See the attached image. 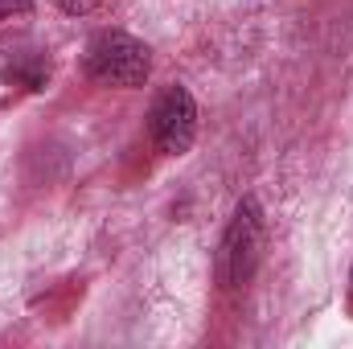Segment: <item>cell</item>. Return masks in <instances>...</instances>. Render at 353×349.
I'll return each mask as SVG.
<instances>
[{
  "label": "cell",
  "mask_w": 353,
  "mask_h": 349,
  "mask_svg": "<svg viewBox=\"0 0 353 349\" xmlns=\"http://www.w3.org/2000/svg\"><path fill=\"white\" fill-rule=\"evenodd\" d=\"M87 74L103 87H144L152 74V54L140 37L119 33V29H103L87 46Z\"/></svg>",
  "instance_id": "obj_1"
},
{
  "label": "cell",
  "mask_w": 353,
  "mask_h": 349,
  "mask_svg": "<svg viewBox=\"0 0 353 349\" xmlns=\"http://www.w3.org/2000/svg\"><path fill=\"white\" fill-rule=\"evenodd\" d=\"M263 210L255 197H243L230 214V226L218 243V283L222 288H239L255 275V267L263 259Z\"/></svg>",
  "instance_id": "obj_2"
},
{
  "label": "cell",
  "mask_w": 353,
  "mask_h": 349,
  "mask_svg": "<svg viewBox=\"0 0 353 349\" xmlns=\"http://www.w3.org/2000/svg\"><path fill=\"white\" fill-rule=\"evenodd\" d=\"M152 144L165 157H185L197 140V103L185 87H165L152 103Z\"/></svg>",
  "instance_id": "obj_3"
},
{
  "label": "cell",
  "mask_w": 353,
  "mask_h": 349,
  "mask_svg": "<svg viewBox=\"0 0 353 349\" xmlns=\"http://www.w3.org/2000/svg\"><path fill=\"white\" fill-rule=\"evenodd\" d=\"M21 17H29V0H0V37H4Z\"/></svg>",
  "instance_id": "obj_4"
},
{
  "label": "cell",
  "mask_w": 353,
  "mask_h": 349,
  "mask_svg": "<svg viewBox=\"0 0 353 349\" xmlns=\"http://www.w3.org/2000/svg\"><path fill=\"white\" fill-rule=\"evenodd\" d=\"M62 4V12H70V17H87V12H94L103 0H58Z\"/></svg>",
  "instance_id": "obj_5"
}]
</instances>
